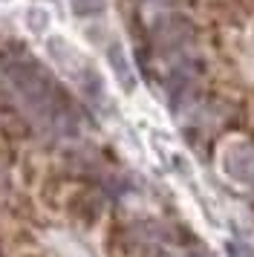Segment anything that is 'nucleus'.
<instances>
[{"label": "nucleus", "instance_id": "f257e3e1", "mask_svg": "<svg viewBox=\"0 0 254 257\" xmlns=\"http://www.w3.org/2000/svg\"><path fill=\"white\" fill-rule=\"evenodd\" d=\"M6 75H9L12 87L18 90V95L23 98L26 110L38 121H44V124H49L55 130H64L69 124L67 101H64L61 90L52 84V78L41 67H35V64H12L6 70Z\"/></svg>", "mask_w": 254, "mask_h": 257}, {"label": "nucleus", "instance_id": "6e6552de", "mask_svg": "<svg viewBox=\"0 0 254 257\" xmlns=\"http://www.w3.org/2000/svg\"><path fill=\"white\" fill-rule=\"evenodd\" d=\"M168 257H208L205 251H182V254H168Z\"/></svg>", "mask_w": 254, "mask_h": 257}, {"label": "nucleus", "instance_id": "423d86ee", "mask_svg": "<svg viewBox=\"0 0 254 257\" xmlns=\"http://www.w3.org/2000/svg\"><path fill=\"white\" fill-rule=\"evenodd\" d=\"M225 254L228 257H254V243H248V240H228Z\"/></svg>", "mask_w": 254, "mask_h": 257}, {"label": "nucleus", "instance_id": "f03ea898", "mask_svg": "<svg viewBox=\"0 0 254 257\" xmlns=\"http://www.w3.org/2000/svg\"><path fill=\"white\" fill-rule=\"evenodd\" d=\"M222 168L231 179L251 185L254 182V148L248 142H234L222 151Z\"/></svg>", "mask_w": 254, "mask_h": 257}, {"label": "nucleus", "instance_id": "39448f33", "mask_svg": "<svg viewBox=\"0 0 254 257\" xmlns=\"http://www.w3.org/2000/svg\"><path fill=\"white\" fill-rule=\"evenodd\" d=\"M69 6H72V12L78 15V18H92V15L104 12L107 0H69Z\"/></svg>", "mask_w": 254, "mask_h": 257}, {"label": "nucleus", "instance_id": "0eeeda50", "mask_svg": "<svg viewBox=\"0 0 254 257\" xmlns=\"http://www.w3.org/2000/svg\"><path fill=\"white\" fill-rule=\"evenodd\" d=\"M26 21H32V29H35V32H41L44 24H46V12H41V9H29Z\"/></svg>", "mask_w": 254, "mask_h": 257}, {"label": "nucleus", "instance_id": "20e7f679", "mask_svg": "<svg viewBox=\"0 0 254 257\" xmlns=\"http://www.w3.org/2000/svg\"><path fill=\"white\" fill-rule=\"evenodd\" d=\"M107 61H110V67H113L115 78L121 84V90H124V93H133V90H136V75H133V67H130V61H127V52L118 47V44H113V47L107 49Z\"/></svg>", "mask_w": 254, "mask_h": 257}, {"label": "nucleus", "instance_id": "7ed1b4c3", "mask_svg": "<svg viewBox=\"0 0 254 257\" xmlns=\"http://www.w3.org/2000/svg\"><path fill=\"white\" fill-rule=\"evenodd\" d=\"M49 55H52L58 70H64L69 78H75V81L90 70V64L81 58V52H75V47H69L64 38H49Z\"/></svg>", "mask_w": 254, "mask_h": 257}]
</instances>
